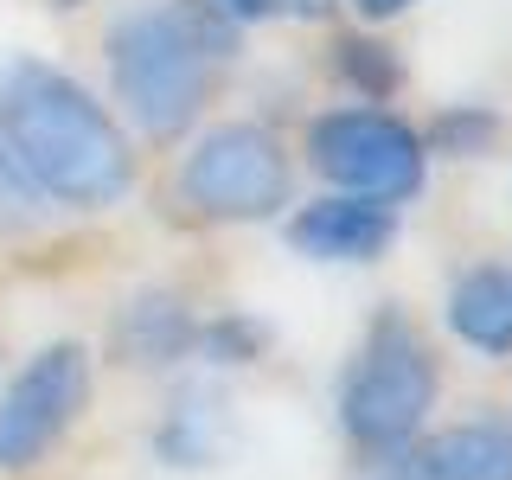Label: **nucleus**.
<instances>
[{"label":"nucleus","mask_w":512,"mask_h":480,"mask_svg":"<svg viewBox=\"0 0 512 480\" xmlns=\"http://www.w3.org/2000/svg\"><path fill=\"white\" fill-rule=\"evenodd\" d=\"M0 141L45 199L84 212L116 205L135 180L128 141L103 116V103L39 58H0Z\"/></svg>","instance_id":"obj_1"},{"label":"nucleus","mask_w":512,"mask_h":480,"mask_svg":"<svg viewBox=\"0 0 512 480\" xmlns=\"http://www.w3.org/2000/svg\"><path fill=\"white\" fill-rule=\"evenodd\" d=\"M237 52V20L212 0H167L128 13L109 39L116 96L148 135H180L205 103V64Z\"/></svg>","instance_id":"obj_2"},{"label":"nucleus","mask_w":512,"mask_h":480,"mask_svg":"<svg viewBox=\"0 0 512 480\" xmlns=\"http://www.w3.org/2000/svg\"><path fill=\"white\" fill-rule=\"evenodd\" d=\"M429 404H436V359L416 340V327L384 314L359 352V365L346 372V391H340L346 436L359 448H404L423 429Z\"/></svg>","instance_id":"obj_3"},{"label":"nucleus","mask_w":512,"mask_h":480,"mask_svg":"<svg viewBox=\"0 0 512 480\" xmlns=\"http://www.w3.org/2000/svg\"><path fill=\"white\" fill-rule=\"evenodd\" d=\"M288 186H295V173H288L282 141L256 122L205 128L180 160V199L199 218H263L288 205Z\"/></svg>","instance_id":"obj_4"},{"label":"nucleus","mask_w":512,"mask_h":480,"mask_svg":"<svg viewBox=\"0 0 512 480\" xmlns=\"http://www.w3.org/2000/svg\"><path fill=\"white\" fill-rule=\"evenodd\" d=\"M314 167L352 199H410L423 186V141L384 109H333L308 135Z\"/></svg>","instance_id":"obj_5"},{"label":"nucleus","mask_w":512,"mask_h":480,"mask_svg":"<svg viewBox=\"0 0 512 480\" xmlns=\"http://www.w3.org/2000/svg\"><path fill=\"white\" fill-rule=\"evenodd\" d=\"M90 397V352L77 340L45 346L0 397V468H32Z\"/></svg>","instance_id":"obj_6"},{"label":"nucleus","mask_w":512,"mask_h":480,"mask_svg":"<svg viewBox=\"0 0 512 480\" xmlns=\"http://www.w3.org/2000/svg\"><path fill=\"white\" fill-rule=\"evenodd\" d=\"M391 237H397V218L378 199H352V192L314 199L288 218V244L320 256V263H365V256L391 250Z\"/></svg>","instance_id":"obj_7"},{"label":"nucleus","mask_w":512,"mask_h":480,"mask_svg":"<svg viewBox=\"0 0 512 480\" xmlns=\"http://www.w3.org/2000/svg\"><path fill=\"white\" fill-rule=\"evenodd\" d=\"M416 480H512V423L442 429L416 455Z\"/></svg>","instance_id":"obj_8"},{"label":"nucleus","mask_w":512,"mask_h":480,"mask_svg":"<svg viewBox=\"0 0 512 480\" xmlns=\"http://www.w3.org/2000/svg\"><path fill=\"white\" fill-rule=\"evenodd\" d=\"M448 327L480 352H512V269H468L448 288Z\"/></svg>","instance_id":"obj_9"},{"label":"nucleus","mask_w":512,"mask_h":480,"mask_svg":"<svg viewBox=\"0 0 512 480\" xmlns=\"http://www.w3.org/2000/svg\"><path fill=\"white\" fill-rule=\"evenodd\" d=\"M192 340H199V327H192V314L173 295H141L122 320V346H128V359H141V365L180 359Z\"/></svg>","instance_id":"obj_10"},{"label":"nucleus","mask_w":512,"mask_h":480,"mask_svg":"<svg viewBox=\"0 0 512 480\" xmlns=\"http://www.w3.org/2000/svg\"><path fill=\"white\" fill-rule=\"evenodd\" d=\"M340 77L359 96H391L397 90V58H391V45H378V39H346L340 45Z\"/></svg>","instance_id":"obj_11"},{"label":"nucleus","mask_w":512,"mask_h":480,"mask_svg":"<svg viewBox=\"0 0 512 480\" xmlns=\"http://www.w3.org/2000/svg\"><path fill=\"white\" fill-rule=\"evenodd\" d=\"M199 404H205V397H180V404H173V423L160 429V448H167V455L180 461V468H192V461L212 455V436H205Z\"/></svg>","instance_id":"obj_12"},{"label":"nucleus","mask_w":512,"mask_h":480,"mask_svg":"<svg viewBox=\"0 0 512 480\" xmlns=\"http://www.w3.org/2000/svg\"><path fill=\"white\" fill-rule=\"evenodd\" d=\"M493 128L500 122H493L487 109H448V116L436 122V148L442 154H480L493 141Z\"/></svg>","instance_id":"obj_13"},{"label":"nucleus","mask_w":512,"mask_h":480,"mask_svg":"<svg viewBox=\"0 0 512 480\" xmlns=\"http://www.w3.org/2000/svg\"><path fill=\"white\" fill-rule=\"evenodd\" d=\"M199 340H205V352H212V359L237 365V359H256V346H263V333H256L250 320H212V327H205Z\"/></svg>","instance_id":"obj_14"},{"label":"nucleus","mask_w":512,"mask_h":480,"mask_svg":"<svg viewBox=\"0 0 512 480\" xmlns=\"http://www.w3.org/2000/svg\"><path fill=\"white\" fill-rule=\"evenodd\" d=\"M32 199H45V192L26 180V167L7 154V141H0V212H7V205L13 212H32Z\"/></svg>","instance_id":"obj_15"},{"label":"nucleus","mask_w":512,"mask_h":480,"mask_svg":"<svg viewBox=\"0 0 512 480\" xmlns=\"http://www.w3.org/2000/svg\"><path fill=\"white\" fill-rule=\"evenodd\" d=\"M212 7L231 20H269V13H282V0H212Z\"/></svg>","instance_id":"obj_16"},{"label":"nucleus","mask_w":512,"mask_h":480,"mask_svg":"<svg viewBox=\"0 0 512 480\" xmlns=\"http://www.w3.org/2000/svg\"><path fill=\"white\" fill-rule=\"evenodd\" d=\"M352 7L365 13V20H397L404 7H416V0H352Z\"/></svg>","instance_id":"obj_17"},{"label":"nucleus","mask_w":512,"mask_h":480,"mask_svg":"<svg viewBox=\"0 0 512 480\" xmlns=\"http://www.w3.org/2000/svg\"><path fill=\"white\" fill-rule=\"evenodd\" d=\"M288 13H301V20H320V13H333V0H282Z\"/></svg>","instance_id":"obj_18"},{"label":"nucleus","mask_w":512,"mask_h":480,"mask_svg":"<svg viewBox=\"0 0 512 480\" xmlns=\"http://www.w3.org/2000/svg\"><path fill=\"white\" fill-rule=\"evenodd\" d=\"M52 7H84V0H52Z\"/></svg>","instance_id":"obj_19"}]
</instances>
